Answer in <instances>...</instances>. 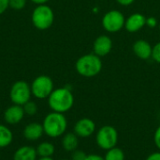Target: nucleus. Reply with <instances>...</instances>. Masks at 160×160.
I'll return each instance as SVG.
<instances>
[{"label": "nucleus", "mask_w": 160, "mask_h": 160, "mask_svg": "<svg viewBox=\"0 0 160 160\" xmlns=\"http://www.w3.org/2000/svg\"><path fill=\"white\" fill-rule=\"evenodd\" d=\"M48 99V105L52 111L66 113L74 105V96L68 88H58L52 91Z\"/></svg>", "instance_id": "obj_1"}, {"label": "nucleus", "mask_w": 160, "mask_h": 160, "mask_svg": "<svg viewBox=\"0 0 160 160\" xmlns=\"http://www.w3.org/2000/svg\"><path fill=\"white\" fill-rule=\"evenodd\" d=\"M44 134L52 139L63 136L68 128V121L64 113L52 111L46 115L42 122Z\"/></svg>", "instance_id": "obj_2"}, {"label": "nucleus", "mask_w": 160, "mask_h": 160, "mask_svg": "<svg viewBox=\"0 0 160 160\" xmlns=\"http://www.w3.org/2000/svg\"><path fill=\"white\" fill-rule=\"evenodd\" d=\"M76 71L84 77H93L98 74L102 69L100 57L94 54H86L78 58L75 64Z\"/></svg>", "instance_id": "obj_3"}, {"label": "nucleus", "mask_w": 160, "mask_h": 160, "mask_svg": "<svg viewBox=\"0 0 160 160\" xmlns=\"http://www.w3.org/2000/svg\"><path fill=\"white\" fill-rule=\"evenodd\" d=\"M33 25L39 30H46L50 28L54 21V13L50 6L47 4L38 5L31 16Z\"/></svg>", "instance_id": "obj_4"}, {"label": "nucleus", "mask_w": 160, "mask_h": 160, "mask_svg": "<svg viewBox=\"0 0 160 160\" xmlns=\"http://www.w3.org/2000/svg\"><path fill=\"white\" fill-rule=\"evenodd\" d=\"M96 142L102 150H109L117 145L118 132L112 125H104L100 127L96 134Z\"/></svg>", "instance_id": "obj_5"}, {"label": "nucleus", "mask_w": 160, "mask_h": 160, "mask_svg": "<svg viewBox=\"0 0 160 160\" xmlns=\"http://www.w3.org/2000/svg\"><path fill=\"white\" fill-rule=\"evenodd\" d=\"M31 96V86L26 81L19 80L12 84L9 91V98L13 104L23 106L25 103L30 101Z\"/></svg>", "instance_id": "obj_6"}, {"label": "nucleus", "mask_w": 160, "mask_h": 160, "mask_svg": "<svg viewBox=\"0 0 160 160\" xmlns=\"http://www.w3.org/2000/svg\"><path fill=\"white\" fill-rule=\"evenodd\" d=\"M30 86L32 95L39 100L48 98L54 90L52 79L50 76L44 74L37 76Z\"/></svg>", "instance_id": "obj_7"}, {"label": "nucleus", "mask_w": 160, "mask_h": 160, "mask_svg": "<svg viewBox=\"0 0 160 160\" xmlns=\"http://www.w3.org/2000/svg\"><path fill=\"white\" fill-rule=\"evenodd\" d=\"M125 16L119 10H110L105 13L102 18V25L104 29L110 33L120 31L125 26Z\"/></svg>", "instance_id": "obj_8"}, {"label": "nucleus", "mask_w": 160, "mask_h": 160, "mask_svg": "<svg viewBox=\"0 0 160 160\" xmlns=\"http://www.w3.org/2000/svg\"><path fill=\"white\" fill-rule=\"evenodd\" d=\"M73 131L79 138H88L95 133L96 124L89 118H82L75 124Z\"/></svg>", "instance_id": "obj_9"}, {"label": "nucleus", "mask_w": 160, "mask_h": 160, "mask_svg": "<svg viewBox=\"0 0 160 160\" xmlns=\"http://www.w3.org/2000/svg\"><path fill=\"white\" fill-rule=\"evenodd\" d=\"M24 115H25V113H24L22 106L13 104L12 106L8 107L5 110V112H4V121L8 124L14 125V124H17L20 122H22Z\"/></svg>", "instance_id": "obj_10"}, {"label": "nucleus", "mask_w": 160, "mask_h": 160, "mask_svg": "<svg viewBox=\"0 0 160 160\" xmlns=\"http://www.w3.org/2000/svg\"><path fill=\"white\" fill-rule=\"evenodd\" d=\"M112 48V41L111 38L107 35H100L98 36L93 44L94 53L98 57H105L107 56Z\"/></svg>", "instance_id": "obj_11"}, {"label": "nucleus", "mask_w": 160, "mask_h": 160, "mask_svg": "<svg viewBox=\"0 0 160 160\" xmlns=\"http://www.w3.org/2000/svg\"><path fill=\"white\" fill-rule=\"evenodd\" d=\"M146 25V18L142 13H133L131 14L125 23L126 29L130 33H135L141 30Z\"/></svg>", "instance_id": "obj_12"}, {"label": "nucleus", "mask_w": 160, "mask_h": 160, "mask_svg": "<svg viewBox=\"0 0 160 160\" xmlns=\"http://www.w3.org/2000/svg\"><path fill=\"white\" fill-rule=\"evenodd\" d=\"M44 134L42 124L30 123L23 128V137L30 141H35L39 140Z\"/></svg>", "instance_id": "obj_13"}, {"label": "nucleus", "mask_w": 160, "mask_h": 160, "mask_svg": "<svg viewBox=\"0 0 160 160\" xmlns=\"http://www.w3.org/2000/svg\"><path fill=\"white\" fill-rule=\"evenodd\" d=\"M133 52L139 58L148 59L152 57L153 47L148 41L144 40H139L133 44Z\"/></svg>", "instance_id": "obj_14"}, {"label": "nucleus", "mask_w": 160, "mask_h": 160, "mask_svg": "<svg viewBox=\"0 0 160 160\" xmlns=\"http://www.w3.org/2000/svg\"><path fill=\"white\" fill-rule=\"evenodd\" d=\"M38 157L36 148L29 145H23L15 151L13 160H37Z\"/></svg>", "instance_id": "obj_15"}, {"label": "nucleus", "mask_w": 160, "mask_h": 160, "mask_svg": "<svg viewBox=\"0 0 160 160\" xmlns=\"http://www.w3.org/2000/svg\"><path fill=\"white\" fill-rule=\"evenodd\" d=\"M79 146V137L73 133H65L62 139V147L67 152H73L78 149Z\"/></svg>", "instance_id": "obj_16"}, {"label": "nucleus", "mask_w": 160, "mask_h": 160, "mask_svg": "<svg viewBox=\"0 0 160 160\" xmlns=\"http://www.w3.org/2000/svg\"><path fill=\"white\" fill-rule=\"evenodd\" d=\"M12 141H13L12 131L7 125L0 124V149L9 146Z\"/></svg>", "instance_id": "obj_17"}, {"label": "nucleus", "mask_w": 160, "mask_h": 160, "mask_svg": "<svg viewBox=\"0 0 160 160\" xmlns=\"http://www.w3.org/2000/svg\"><path fill=\"white\" fill-rule=\"evenodd\" d=\"M36 150L39 157H51L55 152V147L49 141H43L38 145Z\"/></svg>", "instance_id": "obj_18"}, {"label": "nucleus", "mask_w": 160, "mask_h": 160, "mask_svg": "<svg viewBox=\"0 0 160 160\" xmlns=\"http://www.w3.org/2000/svg\"><path fill=\"white\" fill-rule=\"evenodd\" d=\"M105 160H125V153L121 148L117 146L107 150L104 157Z\"/></svg>", "instance_id": "obj_19"}, {"label": "nucleus", "mask_w": 160, "mask_h": 160, "mask_svg": "<svg viewBox=\"0 0 160 160\" xmlns=\"http://www.w3.org/2000/svg\"><path fill=\"white\" fill-rule=\"evenodd\" d=\"M23 110H24V113L25 115H28V116H34L37 112H38V106L35 102L33 101H28L27 103H25L23 106Z\"/></svg>", "instance_id": "obj_20"}, {"label": "nucleus", "mask_w": 160, "mask_h": 160, "mask_svg": "<svg viewBox=\"0 0 160 160\" xmlns=\"http://www.w3.org/2000/svg\"><path fill=\"white\" fill-rule=\"evenodd\" d=\"M26 5V0H9V8L15 10L22 9Z\"/></svg>", "instance_id": "obj_21"}, {"label": "nucleus", "mask_w": 160, "mask_h": 160, "mask_svg": "<svg viewBox=\"0 0 160 160\" xmlns=\"http://www.w3.org/2000/svg\"><path fill=\"white\" fill-rule=\"evenodd\" d=\"M87 157V154L82 150H78L76 149L75 151L72 152L71 155V160H85Z\"/></svg>", "instance_id": "obj_22"}, {"label": "nucleus", "mask_w": 160, "mask_h": 160, "mask_svg": "<svg viewBox=\"0 0 160 160\" xmlns=\"http://www.w3.org/2000/svg\"><path fill=\"white\" fill-rule=\"evenodd\" d=\"M152 58L154 60L158 63H160V41L158 42L154 47H153V52H152Z\"/></svg>", "instance_id": "obj_23"}, {"label": "nucleus", "mask_w": 160, "mask_h": 160, "mask_svg": "<svg viewBox=\"0 0 160 160\" xmlns=\"http://www.w3.org/2000/svg\"><path fill=\"white\" fill-rule=\"evenodd\" d=\"M154 141L157 146V148L160 151V125L157 128L155 135H154Z\"/></svg>", "instance_id": "obj_24"}, {"label": "nucleus", "mask_w": 160, "mask_h": 160, "mask_svg": "<svg viewBox=\"0 0 160 160\" xmlns=\"http://www.w3.org/2000/svg\"><path fill=\"white\" fill-rule=\"evenodd\" d=\"M9 8V0H0V15Z\"/></svg>", "instance_id": "obj_25"}, {"label": "nucleus", "mask_w": 160, "mask_h": 160, "mask_svg": "<svg viewBox=\"0 0 160 160\" xmlns=\"http://www.w3.org/2000/svg\"><path fill=\"white\" fill-rule=\"evenodd\" d=\"M85 160H105L104 157H100L99 155L97 154H91V155H87V157Z\"/></svg>", "instance_id": "obj_26"}, {"label": "nucleus", "mask_w": 160, "mask_h": 160, "mask_svg": "<svg viewBox=\"0 0 160 160\" xmlns=\"http://www.w3.org/2000/svg\"><path fill=\"white\" fill-rule=\"evenodd\" d=\"M145 160H160V151L159 152L152 153L151 155H149L147 157V158Z\"/></svg>", "instance_id": "obj_27"}, {"label": "nucleus", "mask_w": 160, "mask_h": 160, "mask_svg": "<svg viewBox=\"0 0 160 160\" xmlns=\"http://www.w3.org/2000/svg\"><path fill=\"white\" fill-rule=\"evenodd\" d=\"M116 1L122 6H128V5H131L135 0H116Z\"/></svg>", "instance_id": "obj_28"}, {"label": "nucleus", "mask_w": 160, "mask_h": 160, "mask_svg": "<svg viewBox=\"0 0 160 160\" xmlns=\"http://www.w3.org/2000/svg\"><path fill=\"white\" fill-rule=\"evenodd\" d=\"M146 24L149 25L150 26H155L156 24H157V21H156V19L149 18V19H146Z\"/></svg>", "instance_id": "obj_29"}, {"label": "nucleus", "mask_w": 160, "mask_h": 160, "mask_svg": "<svg viewBox=\"0 0 160 160\" xmlns=\"http://www.w3.org/2000/svg\"><path fill=\"white\" fill-rule=\"evenodd\" d=\"M30 1L36 5H43V4H47L50 0H30Z\"/></svg>", "instance_id": "obj_30"}, {"label": "nucleus", "mask_w": 160, "mask_h": 160, "mask_svg": "<svg viewBox=\"0 0 160 160\" xmlns=\"http://www.w3.org/2000/svg\"><path fill=\"white\" fill-rule=\"evenodd\" d=\"M37 160H53L52 159V157H39L38 159Z\"/></svg>", "instance_id": "obj_31"}, {"label": "nucleus", "mask_w": 160, "mask_h": 160, "mask_svg": "<svg viewBox=\"0 0 160 160\" xmlns=\"http://www.w3.org/2000/svg\"><path fill=\"white\" fill-rule=\"evenodd\" d=\"M60 160H69V159H60Z\"/></svg>", "instance_id": "obj_32"}, {"label": "nucleus", "mask_w": 160, "mask_h": 160, "mask_svg": "<svg viewBox=\"0 0 160 160\" xmlns=\"http://www.w3.org/2000/svg\"><path fill=\"white\" fill-rule=\"evenodd\" d=\"M159 29H160V24H159Z\"/></svg>", "instance_id": "obj_33"}]
</instances>
